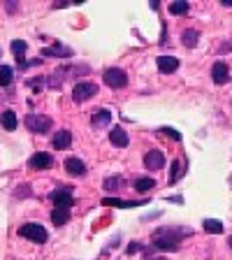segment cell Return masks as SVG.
I'll use <instances>...</instances> for the list:
<instances>
[{"mask_svg": "<svg viewBox=\"0 0 232 260\" xmlns=\"http://www.w3.org/2000/svg\"><path fill=\"white\" fill-rule=\"evenodd\" d=\"M105 84L109 88H123V86H128V75L121 68H109L105 72Z\"/></svg>", "mask_w": 232, "mask_h": 260, "instance_id": "cell-5", "label": "cell"}, {"mask_svg": "<svg viewBox=\"0 0 232 260\" xmlns=\"http://www.w3.org/2000/svg\"><path fill=\"white\" fill-rule=\"evenodd\" d=\"M70 221V209H63V207H54L51 209V223L54 225H65Z\"/></svg>", "mask_w": 232, "mask_h": 260, "instance_id": "cell-15", "label": "cell"}, {"mask_svg": "<svg viewBox=\"0 0 232 260\" xmlns=\"http://www.w3.org/2000/svg\"><path fill=\"white\" fill-rule=\"evenodd\" d=\"M42 56H72V49H68V47H63V44H58L56 42L54 47H44L42 49Z\"/></svg>", "mask_w": 232, "mask_h": 260, "instance_id": "cell-19", "label": "cell"}, {"mask_svg": "<svg viewBox=\"0 0 232 260\" xmlns=\"http://www.w3.org/2000/svg\"><path fill=\"white\" fill-rule=\"evenodd\" d=\"M72 144V133L70 130H58V133H54V149H58V151H65L68 146Z\"/></svg>", "mask_w": 232, "mask_h": 260, "instance_id": "cell-10", "label": "cell"}, {"mask_svg": "<svg viewBox=\"0 0 232 260\" xmlns=\"http://www.w3.org/2000/svg\"><path fill=\"white\" fill-rule=\"evenodd\" d=\"M19 235L26 237V239H30V242H35V244H44L49 239L44 225H40V223H26V225H21L19 228Z\"/></svg>", "mask_w": 232, "mask_h": 260, "instance_id": "cell-2", "label": "cell"}, {"mask_svg": "<svg viewBox=\"0 0 232 260\" xmlns=\"http://www.w3.org/2000/svg\"><path fill=\"white\" fill-rule=\"evenodd\" d=\"M28 165H30L32 170H49L51 165H54V158L49 156V153L40 151V153H32L30 160H28Z\"/></svg>", "mask_w": 232, "mask_h": 260, "instance_id": "cell-8", "label": "cell"}, {"mask_svg": "<svg viewBox=\"0 0 232 260\" xmlns=\"http://www.w3.org/2000/svg\"><path fill=\"white\" fill-rule=\"evenodd\" d=\"M0 125L5 130H16V125H19V121H16V114L12 112V109H5V112L0 114Z\"/></svg>", "mask_w": 232, "mask_h": 260, "instance_id": "cell-17", "label": "cell"}, {"mask_svg": "<svg viewBox=\"0 0 232 260\" xmlns=\"http://www.w3.org/2000/svg\"><path fill=\"white\" fill-rule=\"evenodd\" d=\"M160 133H165V135H168V137H172V140H181V135H179V133H177V130H174V128H160Z\"/></svg>", "mask_w": 232, "mask_h": 260, "instance_id": "cell-27", "label": "cell"}, {"mask_svg": "<svg viewBox=\"0 0 232 260\" xmlns=\"http://www.w3.org/2000/svg\"><path fill=\"white\" fill-rule=\"evenodd\" d=\"M121 186H123V179H121V177H112V179H107V181H105V188H107V190H119Z\"/></svg>", "mask_w": 232, "mask_h": 260, "instance_id": "cell-26", "label": "cell"}, {"mask_svg": "<svg viewBox=\"0 0 232 260\" xmlns=\"http://www.w3.org/2000/svg\"><path fill=\"white\" fill-rule=\"evenodd\" d=\"M221 3H223L225 7H232V0H221Z\"/></svg>", "mask_w": 232, "mask_h": 260, "instance_id": "cell-29", "label": "cell"}, {"mask_svg": "<svg viewBox=\"0 0 232 260\" xmlns=\"http://www.w3.org/2000/svg\"><path fill=\"white\" fill-rule=\"evenodd\" d=\"M202 225H205L207 233H214V235H221L223 233V223L216 221V218H205V221H202Z\"/></svg>", "mask_w": 232, "mask_h": 260, "instance_id": "cell-21", "label": "cell"}, {"mask_svg": "<svg viewBox=\"0 0 232 260\" xmlns=\"http://www.w3.org/2000/svg\"><path fill=\"white\" fill-rule=\"evenodd\" d=\"M156 65H158V70H160V72L170 75V72H174L179 68V58H174V56H158Z\"/></svg>", "mask_w": 232, "mask_h": 260, "instance_id": "cell-9", "label": "cell"}, {"mask_svg": "<svg viewBox=\"0 0 232 260\" xmlns=\"http://www.w3.org/2000/svg\"><path fill=\"white\" fill-rule=\"evenodd\" d=\"M184 174V165L179 160H174L172 162V172H170V184H177V179Z\"/></svg>", "mask_w": 232, "mask_h": 260, "instance_id": "cell-25", "label": "cell"}, {"mask_svg": "<svg viewBox=\"0 0 232 260\" xmlns=\"http://www.w3.org/2000/svg\"><path fill=\"white\" fill-rule=\"evenodd\" d=\"M190 10V5L188 3H186V0H177V3H172V5H170V14H186V12Z\"/></svg>", "mask_w": 232, "mask_h": 260, "instance_id": "cell-23", "label": "cell"}, {"mask_svg": "<svg viewBox=\"0 0 232 260\" xmlns=\"http://www.w3.org/2000/svg\"><path fill=\"white\" fill-rule=\"evenodd\" d=\"M162 165H165V153L158 151V149H151V151H146V156H144V168H146V170L156 172V170H162Z\"/></svg>", "mask_w": 232, "mask_h": 260, "instance_id": "cell-7", "label": "cell"}, {"mask_svg": "<svg viewBox=\"0 0 232 260\" xmlns=\"http://www.w3.org/2000/svg\"><path fill=\"white\" fill-rule=\"evenodd\" d=\"M151 260H168V258H151Z\"/></svg>", "mask_w": 232, "mask_h": 260, "instance_id": "cell-31", "label": "cell"}, {"mask_svg": "<svg viewBox=\"0 0 232 260\" xmlns=\"http://www.w3.org/2000/svg\"><path fill=\"white\" fill-rule=\"evenodd\" d=\"M12 79H14V70H12L10 65H0V86L12 84Z\"/></svg>", "mask_w": 232, "mask_h": 260, "instance_id": "cell-22", "label": "cell"}, {"mask_svg": "<svg viewBox=\"0 0 232 260\" xmlns=\"http://www.w3.org/2000/svg\"><path fill=\"white\" fill-rule=\"evenodd\" d=\"M227 244H230V249H232V237H230V239H227Z\"/></svg>", "mask_w": 232, "mask_h": 260, "instance_id": "cell-30", "label": "cell"}, {"mask_svg": "<svg viewBox=\"0 0 232 260\" xmlns=\"http://www.w3.org/2000/svg\"><path fill=\"white\" fill-rule=\"evenodd\" d=\"M230 184H232V179H230Z\"/></svg>", "mask_w": 232, "mask_h": 260, "instance_id": "cell-32", "label": "cell"}, {"mask_svg": "<svg viewBox=\"0 0 232 260\" xmlns=\"http://www.w3.org/2000/svg\"><path fill=\"white\" fill-rule=\"evenodd\" d=\"M149 200H142V202H132V200H116V198H107L103 200L105 207H121V209H130V207H140V205H146Z\"/></svg>", "mask_w": 232, "mask_h": 260, "instance_id": "cell-16", "label": "cell"}, {"mask_svg": "<svg viewBox=\"0 0 232 260\" xmlns=\"http://www.w3.org/2000/svg\"><path fill=\"white\" fill-rule=\"evenodd\" d=\"M65 170H68L72 177L86 174V165H84V160H79V158H68V160H65Z\"/></svg>", "mask_w": 232, "mask_h": 260, "instance_id": "cell-14", "label": "cell"}, {"mask_svg": "<svg viewBox=\"0 0 232 260\" xmlns=\"http://www.w3.org/2000/svg\"><path fill=\"white\" fill-rule=\"evenodd\" d=\"M109 142H112L114 146H119V149H125V146H128V133H125L123 128H112V133H109Z\"/></svg>", "mask_w": 232, "mask_h": 260, "instance_id": "cell-13", "label": "cell"}, {"mask_svg": "<svg viewBox=\"0 0 232 260\" xmlns=\"http://www.w3.org/2000/svg\"><path fill=\"white\" fill-rule=\"evenodd\" d=\"M26 125H28V130H30V133L44 135V133H49V130H51L54 121L49 119L47 114H28V116H26Z\"/></svg>", "mask_w": 232, "mask_h": 260, "instance_id": "cell-1", "label": "cell"}, {"mask_svg": "<svg viewBox=\"0 0 232 260\" xmlns=\"http://www.w3.org/2000/svg\"><path fill=\"white\" fill-rule=\"evenodd\" d=\"M211 79L216 81V84H225L227 79H230V70H227L225 63H214V68H211Z\"/></svg>", "mask_w": 232, "mask_h": 260, "instance_id": "cell-11", "label": "cell"}, {"mask_svg": "<svg viewBox=\"0 0 232 260\" xmlns=\"http://www.w3.org/2000/svg\"><path fill=\"white\" fill-rule=\"evenodd\" d=\"M109 121H112V112H109V109L100 107L93 112V119H91L93 128H105V125H109Z\"/></svg>", "mask_w": 232, "mask_h": 260, "instance_id": "cell-12", "label": "cell"}, {"mask_svg": "<svg viewBox=\"0 0 232 260\" xmlns=\"http://www.w3.org/2000/svg\"><path fill=\"white\" fill-rule=\"evenodd\" d=\"M151 188H156V181H153V179H149V177H142V179H137V181H135V190H137V193H149Z\"/></svg>", "mask_w": 232, "mask_h": 260, "instance_id": "cell-20", "label": "cell"}, {"mask_svg": "<svg viewBox=\"0 0 232 260\" xmlns=\"http://www.w3.org/2000/svg\"><path fill=\"white\" fill-rule=\"evenodd\" d=\"M181 237H184V235H177V230L160 233V235H156L153 246H156V249H162V251H177L179 244H181Z\"/></svg>", "mask_w": 232, "mask_h": 260, "instance_id": "cell-3", "label": "cell"}, {"mask_svg": "<svg viewBox=\"0 0 232 260\" xmlns=\"http://www.w3.org/2000/svg\"><path fill=\"white\" fill-rule=\"evenodd\" d=\"M26 47L28 44L23 42V40H14V42H12V51H14V56L19 58V63L21 65H23V51H26Z\"/></svg>", "mask_w": 232, "mask_h": 260, "instance_id": "cell-24", "label": "cell"}, {"mask_svg": "<svg viewBox=\"0 0 232 260\" xmlns=\"http://www.w3.org/2000/svg\"><path fill=\"white\" fill-rule=\"evenodd\" d=\"M93 95H97V86L91 84V81H81V84H77V86L72 88V100H75V103H86Z\"/></svg>", "mask_w": 232, "mask_h": 260, "instance_id": "cell-4", "label": "cell"}, {"mask_svg": "<svg viewBox=\"0 0 232 260\" xmlns=\"http://www.w3.org/2000/svg\"><path fill=\"white\" fill-rule=\"evenodd\" d=\"M140 249H142V246H140V242H132V244H130V246H128V253L132 255V253H137V251H140Z\"/></svg>", "mask_w": 232, "mask_h": 260, "instance_id": "cell-28", "label": "cell"}, {"mask_svg": "<svg viewBox=\"0 0 232 260\" xmlns=\"http://www.w3.org/2000/svg\"><path fill=\"white\" fill-rule=\"evenodd\" d=\"M49 198H51L54 207H63V209H70V207L75 205V198H72L70 186H65V188H56Z\"/></svg>", "mask_w": 232, "mask_h": 260, "instance_id": "cell-6", "label": "cell"}, {"mask_svg": "<svg viewBox=\"0 0 232 260\" xmlns=\"http://www.w3.org/2000/svg\"><path fill=\"white\" fill-rule=\"evenodd\" d=\"M181 42H184V47L193 49L195 44L200 42V30H195V28H188V30L181 32Z\"/></svg>", "mask_w": 232, "mask_h": 260, "instance_id": "cell-18", "label": "cell"}]
</instances>
